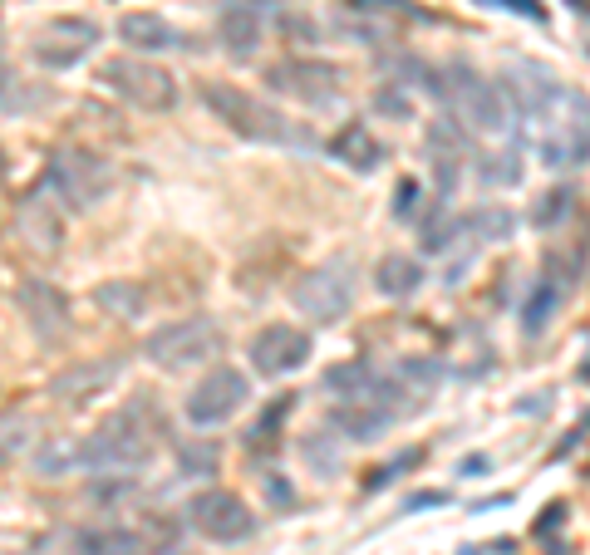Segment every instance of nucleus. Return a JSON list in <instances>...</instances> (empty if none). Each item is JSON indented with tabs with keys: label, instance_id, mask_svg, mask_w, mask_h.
I'll return each mask as SVG.
<instances>
[{
	"label": "nucleus",
	"instance_id": "6ab92c4d",
	"mask_svg": "<svg viewBox=\"0 0 590 555\" xmlns=\"http://www.w3.org/2000/svg\"><path fill=\"white\" fill-rule=\"evenodd\" d=\"M118 374H123V359H79V364H69V369H59L50 393H55L59 403H69V408H79V403H89V398H99V393L114 384Z\"/></svg>",
	"mask_w": 590,
	"mask_h": 555
},
{
	"label": "nucleus",
	"instance_id": "de8ad7c7",
	"mask_svg": "<svg viewBox=\"0 0 590 555\" xmlns=\"http://www.w3.org/2000/svg\"><path fill=\"white\" fill-rule=\"evenodd\" d=\"M571 5H576V10H590V0H571Z\"/></svg>",
	"mask_w": 590,
	"mask_h": 555
},
{
	"label": "nucleus",
	"instance_id": "0eeeda50",
	"mask_svg": "<svg viewBox=\"0 0 590 555\" xmlns=\"http://www.w3.org/2000/svg\"><path fill=\"white\" fill-rule=\"evenodd\" d=\"M99 84L143 113H168L177 104V79L143 55H114L99 64Z\"/></svg>",
	"mask_w": 590,
	"mask_h": 555
},
{
	"label": "nucleus",
	"instance_id": "dca6fc26",
	"mask_svg": "<svg viewBox=\"0 0 590 555\" xmlns=\"http://www.w3.org/2000/svg\"><path fill=\"white\" fill-rule=\"evenodd\" d=\"M15 241H20L30 256H40V261L59 256V251H64V217H59L55 202H45L40 192L25 197V202L15 207Z\"/></svg>",
	"mask_w": 590,
	"mask_h": 555
},
{
	"label": "nucleus",
	"instance_id": "9b49d317",
	"mask_svg": "<svg viewBox=\"0 0 590 555\" xmlns=\"http://www.w3.org/2000/svg\"><path fill=\"white\" fill-rule=\"evenodd\" d=\"M246 398H251V384H246V374L232 369V364H217V369H207L192 393L182 398V413H187V423H197V428H222L227 418H236L241 408H246Z\"/></svg>",
	"mask_w": 590,
	"mask_h": 555
},
{
	"label": "nucleus",
	"instance_id": "f8f14e48",
	"mask_svg": "<svg viewBox=\"0 0 590 555\" xmlns=\"http://www.w3.org/2000/svg\"><path fill=\"white\" fill-rule=\"evenodd\" d=\"M99 40H104V30L89 15H59V20H50L35 35L30 55L40 59L45 69H74V64H84V59L99 50Z\"/></svg>",
	"mask_w": 590,
	"mask_h": 555
},
{
	"label": "nucleus",
	"instance_id": "72a5a7b5",
	"mask_svg": "<svg viewBox=\"0 0 590 555\" xmlns=\"http://www.w3.org/2000/svg\"><path fill=\"white\" fill-rule=\"evenodd\" d=\"M374 109L384 113V118H399V123H404V118H413V99L404 94V84H394V79H389V84H379V89H374Z\"/></svg>",
	"mask_w": 590,
	"mask_h": 555
},
{
	"label": "nucleus",
	"instance_id": "1a4fd4ad",
	"mask_svg": "<svg viewBox=\"0 0 590 555\" xmlns=\"http://www.w3.org/2000/svg\"><path fill=\"white\" fill-rule=\"evenodd\" d=\"M354 290L359 285H354L350 261H325V266L305 271L291 285V305L305 320H315V325H340L354 310Z\"/></svg>",
	"mask_w": 590,
	"mask_h": 555
},
{
	"label": "nucleus",
	"instance_id": "a211bd4d",
	"mask_svg": "<svg viewBox=\"0 0 590 555\" xmlns=\"http://www.w3.org/2000/svg\"><path fill=\"white\" fill-rule=\"evenodd\" d=\"M118 40L133 45L138 55H168V50H197L187 30H177L173 20L153 15V10H128L118 20Z\"/></svg>",
	"mask_w": 590,
	"mask_h": 555
},
{
	"label": "nucleus",
	"instance_id": "c9c22d12",
	"mask_svg": "<svg viewBox=\"0 0 590 555\" xmlns=\"http://www.w3.org/2000/svg\"><path fill=\"white\" fill-rule=\"evenodd\" d=\"M418 212H423V182L418 177H399V187H394V217L413 222Z\"/></svg>",
	"mask_w": 590,
	"mask_h": 555
},
{
	"label": "nucleus",
	"instance_id": "aec40b11",
	"mask_svg": "<svg viewBox=\"0 0 590 555\" xmlns=\"http://www.w3.org/2000/svg\"><path fill=\"white\" fill-rule=\"evenodd\" d=\"M330 158L340 167H350V172H359V177H369V172L384 167V143H379L359 118H350V123H340V133L330 138Z\"/></svg>",
	"mask_w": 590,
	"mask_h": 555
},
{
	"label": "nucleus",
	"instance_id": "7c9ffc66",
	"mask_svg": "<svg viewBox=\"0 0 590 555\" xmlns=\"http://www.w3.org/2000/svg\"><path fill=\"white\" fill-rule=\"evenodd\" d=\"M300 457H305L320 477H335V472H340V447H335V438H330L325 428H315V433L300 438Z\"/></svg>",
	"mask_w": 590,
	"mask_h": 555
},
{
	"label": "nucleus",
	"instance_id": "412c9836",
	"mask_svg": "<svg viewBox=\"0 0 590 555\" xmlns=\"http://www.w3.org/2000/svg\"><path fill=\"white\" fill-rule=\"evenodd\" d=\"M399 418L389 413V408H379V403H335L330 408V428L345 438V443H374V438H384L389 428H394Z\"/></svg>",
	"mask_w": 590,
	"mask_h": 555
},
{
	"label": "nucleus",
	"instance_id": "f704fd0d",
	"mask_svg": "<svg viewBox=\"0 0 590 555\" xmlns=\"http://www.w3.org/2000/svg\"><path fill=\"white\" fill-rule=\"evenodd\" d=\"M271 20L281 25V35H286V40L315 45V25H310V15H305V10H286V5H271Z\"/></svg>",
	"mask_w": 590,
	"mask_h": 555
},
{
	"label": "nucleus",
	"instance_id": "79ce46f5",
	"mask_svg": "<svg viewBox=\"0 0 590 555\" xmlns=\"http://www.w3.org/2000/svg\"><path fill=\"white\" fill-rule=\"evenodd\" d=\"M448 492H413L409 501H404V511H433V506H448Z\"/></svg>",
	"mask_w": 590,
	"mask_h": 555
},
{
	"label": "nucleus",
	"instance_id": "5701e85b",
	"mask_svg": "<svg viewBox=\"0 0 590 555\" xmlns=\"http://www.w3.org/2000/svg\"><path fill=\"white\" fill-rule=\"evenodd\" d=\"M561 300H566V285L551 276V271H541V276L531 280L527 300H522V334H527V339L546 334V325H551L556 310H561Z\"/></svg>",
	"mask_w": 590,
	"mask_h": 555
},
{
	"label": "nucleus",
	"instance_id": "7ed1b4c3",
	"mask_svg": "<svg viewBox=\"0 0 590 555\" xmlns=\"http://www.w3.org/2000/svg\"><path fill=\"white\" fill-rule=\"evenodd\" d=\"M443 74V109L448 118H458L463 128H477V133H512L517 123H512V94L497 84V79H487V74H477L472 64H443L438 69Z\"/></svg>",
	"mask_w": 590,
	"mask_h": 555
},
{
	"label": "nucleus",
	"instance_id": "20e7f679",
	"mask_svg": "<svg viewBox=\"0 0 590 555\" xmlns=\"http://www.w3.org/2000/svg\"><path fill=\"white\" fill-rule=\"evenodd\" d=\"M40 187L55 197L64 212H94L114 192V167L104 163L99 153L79 148V143H59L45 158Z\"/></svg>",
	"mask_w": 590,
	"mask_h": 555
},
{
	"label": "nucleus",
	"instance_id": "bb28decb",
	"mask_svg": "<svg viewBox=\"0 0 590 555\" xmlns=\"http://www.w3.org/2000/svg\"><path fill=\"white\" fill-rule=\"evenodd\" d=\"M94 305L109 310L114 320H138V315L148 310V295H143L138 280H104V285L94 290Z\"/></svg>",
	"mask_w": 590,
	"mask_h": 555
},
{
	"label": "nucleus",
	"instance_id": "c756f323",
	"mask_svg": "<svg viewBox=\"0 0 590 555\" xmlns=\"http://www.w3.org/2000/svg\"><path fill=\"white\" fill-rule=\"evenodd\" d=\"M354 15H369V20H413V25H433V10L413 5V0H350Z\"/></svg>",
	"mask_w": 590,
	"mask_h": 555
},
{
	"label": "nucleus",
	"instance_id": "b1692460",
	"mask_svg": "<svg viewBox=\"0 0 590 555\" xmlns=\"http://www.w3.org/2000/svg\"><path fill=\"white\" fill-rule=\"evenodd\" d=\"M379 374H384V369H374L369 359H345V364H330V369L320 374V384L335 393L340 403H359V398H369V393H374Z\"/></svg>",
	"mask_w": 590,
	"mask_h": 555
},
{
	"label": "nucleus",
	"instance_id": "cd10ccee",
	"mask_svg": "<svg viewBox=\"0 0 590 555\" xmlns=\"http://www.w3.org/2000/svg\"><path fill=\"white\" fill-rule=\"evenodd\" d=\"M291 413H295V393H276V398L256 413V423L246 428V447H251V452H256V447H261V452L276 447V433H281V423H286Z\"/></svg>",
	"mask_w": 590,
	"mask_h": 555
},
{
	"label": "nucleus",
	"instance_id": "4c0bfd02",
	"mask_svg": "<svg viewBox=\"0 0 590 555\" xmlns=\"http://www.w3.org/2000/svg\"><path fill=\"white\" fill-rule=\"evenodd\" d=\"M69 467H79V443L69 447H59V443H50L45 447V452H40V472H45V477H55V472H69Z\"/></svg>",
	"mask_w": 590,
	"mask_h": 555
},
{
	"label": "nucleus",
	"instance_id": "a18cd8bd",
	"mask_svg": "<svg viewBox=\"0 0 590 555\" xmlns=\"http://www.w3.org/2000/svg\"><path fill=\"white\" fill-rule=\"evenodd\" d=\"M5 84H10V64H5V50H0V94H5Z\"/></svg>",
	"mask_w": 590,
	"mask_h": 555
},
{
	"label": "nucleus",
	"instance_id": "39448f33",
	"mask_svg": "<svg viewBox=\"0 0 590 555\" xmlns=\"http://www.w3.org/2000/svg\"><path fill=\"white\" fill-rule=\"evenodd\" d=\"M153 428L138 418V408H123L114 418H104L84 443H79V467L89 472H114V477H128V472H143L153 462Z\"/></svg>",
	"mask_w": 590,
	"mask_h": 555
},
{
	"label": "nucleus",
	"instance_id": "4468645a",
	"mask_svg": "<svg viewBox=\"0 0 590 555\" xmlns=\"http://www.w3.org/2000/svg\"><path fill=\"white\" fill-rule=\"evenodd\" d=\"M423 153L433 163V177H438V197H453L458 182H463V158L472 153V133L458 123V118H433L423 123Z\"/></svg>",
	"mask_w": 590,
	"mask_h": 555
},
{
	"label": "nucleus",
	"instance_id": "09e8293b",
	"mask_svg": "<svg viewBox=\"0 0 590 555\" xmlns=\"http://www.w3.org/2000/svg\"><path fill=\"white\" fill-rule=\"evenodd\" d=\"M458 555H477V551H458Z\"/></svg>",
	"mask_w": 590,
	"mask_h": 555
},
{
	"label": "nucleus",
	"instance_id": "f3484780",
	"mask_svg": "<svg viewBox=\"0 0 590 555\" xmlns=\"http://www.w3.org/2000/svg\"><path fill=\"white\" fill-rule=\"evenodd\" d=\"M15 305H20V315L30 320V330L45 334V339L59 330H69V295L59 290L55 280L25 276L15 285Z\"/></svg>",
	"mask_w": 590,
	"mask_h": 555
},
{
	"label": "nucleus",
	"instance_id": "f257e3e1",
	"mask_svg": "<svg viewBox=\"0 0 590 555\" xmlns=\"http://www.w3.org/2000/svg\"><path fill=\"white\" fill-rule=\"evenodd\" d=\"M202 104L217 113V123H227L236 138L261 143V148H295V153H315V133L305 123H295L291 113H281L276 104L236 89V84H202Z\"/></svg>",
	"mask_w": 590,
	"mask_h": 555
},
{
	"label": "nucleus",
	"instance_id": "c85d7f7f",
	"mask_svg": "<svg viewBox=\"0 0 590 555\" xmlns=\"http://www.w3.org/2000/svg\"><path fill=\"white\" fill-rule=\"evenodd\" d=\"M177 467H182V477H217V467H222V447L212 443V438H187V443H177Z\"/></svg>",
	"mask_w": 590,
	"mask_h": 555
},
{
	"label": "nucleus",
	"instance_id": "c03bdc74",
	"mask_svg": "<svg viewBox=\"0 0 590 555\" xmlns=\"http://www.w3.org/2000/svg\"><path fill=\"white\" fill-rule=\"evenodd\" d=\"M482 472H492V457L487 452H472V457H463V467H458V477H482Z\"/></svg>",
	"mask_w": 590,
	"mask_h": 555
},
{
	"label": "nucleus",
	"instance_id": "423d86ee",
	"mask_svg": "<svg viewBox=\"0 0 590 555\" xmlns=\"http://www.w3.org/2000/svg\"><path fill=\"white\" fill-rule=\"evenodd\" d=\"M222 330L207 320V315H192V320H173L163 330H153L143 339V359L163 374H182V369H197V364H212L222 359Z\"/></svg>",
	"mask_w": 590,
	"mask_h": 555
},
{
	"label": "nucleus",
	"instance_id": "ea45409f",
	"mask_svg": "<svg viewBox=\"0 0 590 555\" xmlns=\"http://www.w3.org/2000/svg\"><path fill=\"white\" fill-rule=\"evenodd\" d=\"M261 487H266L271 506H281V511H291V506H295V487L281 477V472H266V477H261Z\"/></svg>",
	"mask_w": 590,
	"mask_h": 555
},
{
	"label": "nucleus",
	"instance_id": "2f4dec72",
	"mask_svg": "<svg viewBox=\"0 0 590 555\" xmlns=\"http://www.w3.org/2000/svg\"><path fill=\"white\" fill-rule=\"evenodd\" d=\"M571 207H576V192H571V187H551V192L531 207V226H536V231H551L556 222L571 217Z\"/></svg>",
	"mask_w": 590,
	"mask_h": 555
},
{
	"label": "nucleus",
	"instance_id": "4be33fe9",
	"mask_svg": "<svg viewBox=\"0 0 590 555\" xmlns=\"http://www.w3.org/2000/svg\"><path fill=\"white\" fill-rule=\"evenodd\" d=\"M413 226H418V251H423V256H443V251L458 246V236H463V217H453L448 197L423 202V212L413 217Z\"/></svg>",
	"mask_w": 590,
	"mask_h": 555
},
{
	"label": "nucleus",
	"instance_id": "e433bc0d",
	"mask_svg": "<svg viewBox=\"0 0 590 555\" xmlns=\"http://www.w3.org/2000/svg\"><path fill=\"white\" fill-rule=\"evenodd\" d=\"M418 457H423L418 447H413V452H399V457H394L389 467H379V472H369V477H364V492H384V487H389V482H394L399 472H409V467H418Z\"/></svg>",
	"mask_w": 590,
	"mask_h": 555
},
{
	"label": "nucleus",
	"instance_id": "9d476101",
	"mask_svg": "<svg viewBox=\"0 0 590 555\" xmlns=\"http://www.w3.org/2000/svg\"><path fill=\"white\" fill-rule=\"evenodd\" d=\"M187 526L197 536L217 541V546H241V541L256 536L251 506L236 497V492H227V487H202L197 497L187 501Z\"/></svg>",
	"mask_w": 590,
	"mask_h": 555
},
{
	"label": "nucleus",
	"instance_id": "2eb2a0df",
	"mask_svg": "<svg viewBox=\"0 0 590 555\" xmlns=\"http://www.w3.org/2000/svg\"><path fill=\"white\" fill-rule=\"evenodd\" d=\"M271 0H222L217 5V40L232 59H251L266 45Z\"/></svg>",
	"mask_w": 590,
	"mask_h": 555
},
{
	"label": "nucleus",
	"instance_id": "ddd939ff",
	"mask_svg": "<svg viewBox=\"0 0 590 555\" xmlns=\"http://www.w3.org/2000/svg\"><path fill=\"white\" fill-rule=\"evenodd\" d=\"M246 354H251V369H256L261 379H286V374H295V369L310 364L315 339L305 330H295V325H266V330L251 334Z\"/></svg>",
	"mask_w": 590,
	"mask_h": 555
},
{
	"label": "nucleus",
	"instance_id": "37998d69",
	"mask_svg": "<svg viewBox=\"0 0 590 555\" xmlns=\"http://www.w3.org/2000/svg\"><path fill=\"white\" fill-rule=\"evenodd\" d=\"M561 521H566V506H561V501H551V506L541 511V521H536V536H551Z\"/></svg>",
	"mask_w": 590,
	"mask_h": 555
},
{
	"label": "nucleus",
	"instance_id": "58836bf2",
	"mask_svg": "<svg viewBox=\"0 0 590 555\" xmlns=\"http://www.w3.org/2000/svg\"><path fill=\"white\" fill-rule=\"evenodd\" d=\"M477 5H497V10H507V15H517V20H531V25H546V20H551L541 0H477Z\"/></svg>",
	"mask_w": 590,
	"mask_h": 555
},
{
	"label": "nucleus",
	"instance_id": "49530a36",
	"mask_svg": "<svg viewBox=\"0 0 590 555\" xmlns=\"http://www.w3.org/2000/svg\"><path fill=\"white\" fill-rule=\"evenodd\" d=\"M5 177H10V163H5V153H0V182H5Z\"/></svg>",
	"mask_w": 590,
	"mask_h": 555
},
{
	"label": "nucleus",
	"instance_id": "393cba45",
	"mask_svg": "<svg viewBox=\"0 0 590 555\" xmlns=\"http://www.w3.org/2000/svg\"><path fill=\"white\" fill-rule=\"evenodd\" d=\"M418 285H423V266L404 251H394L374 266V290L389 295V300H409V295H418Z\"/></svg>",
	"mask_w": 590,
	"mask_h": 555
},
{
	"label": "nucleus",
	"instance_id": "a19ab883",
	"mask_svg": "<svg viewBox=\"0 0 590 555\" xmlns=\"http://www.w3.org/2000/svg\"><path fill=\"white\" fill-rule=\"evenodd\" d=\"M472 256H477V246H463V256L458 261H448V271H443V285L453 290V285H463V276L472 271Z\"/></svg>",
	"mask_w": 590,
	"mask_h": 555
},
{
	"label": "nucleus",
	"instance_id": "a878e982",
	"mask_svg": "<svg viewBox=\"0 0 590 555\" xmlns=\"http://www.w3.org/2000/svg\"><path fill=\"white\" fill-rule=\"evenodd\" d=\"M463 236H468V241H492V246H502V241L517 236V217H512L502 202H482V207H472L468 217H463Z\"/></svg>",
	"mask_w": 590,
	"mask_h": 555
},
{
	"label": "nucleus",
	"instance_id": "6e6552de",
	"mask_svg": "<svg viewBox=\"0 0 590 555\" xmlns=\"http://www.w3.org/2000/svg\"><path fill=\"white\" fill-rule=\"evenodd\" d=\"M266 89H271V94H286V99L305 104V109H330V104L345 94V74H340V64H330V59L286 55L266 69Z\"/></svg>",
	"mask_w": 590,
	"mask_h": 555
},
{
	"label": "nucleus",
	"instance_id": "473e14b6",
	"mask_svg": "<svg viewBox=\"0 0 590 555\" xmlns=\"http://www.w3.org/2000/svg\"><path fill=\"white\" fill-rule=\"evenodd\" d=\"M477 177H482L487 187H512V182H522V158H517V153H497V158H482Z\"/></svg>",
	"mask_w": 590,
	"mask_h": 555
},
{
	"label": "nucleus",
	"instance_id": "f03ea898",
	"mask_svg": "<svg viewBox=\"0 0 590 555\" xmlns=\"http://www.w3.org/2000/svg\"><path fill=\"white\" fill-rule=\"evenodd\" d=\"M531 133V148L541 167L566 172V167H586L590 163V99L576 89H551V99L541 109L522 118Z\"/></svg>",
	"mask_w": 590,
	"mask_h": 555
}]
</instances>
